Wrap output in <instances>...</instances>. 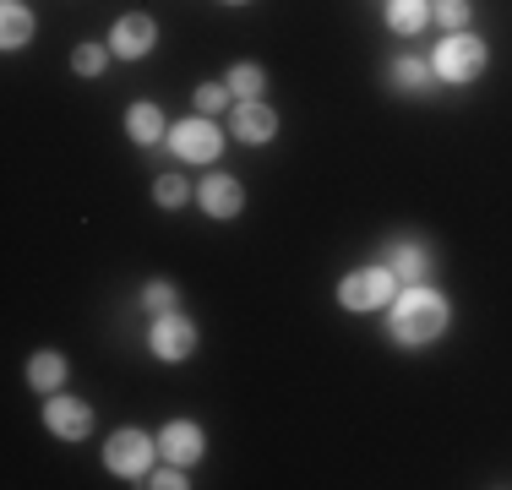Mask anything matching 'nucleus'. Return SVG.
Masks as SVG:
<instances>
[{"label":"nucleus","instance_id":"1","mask_svg":"<svg viewBox=\"0 0 512 490\" xmlns=\"http://www.w3.org/2000/svg\"><path fill=\"white\" fill-rule=\"evenodd\" d=\"M393 338L404 343V349H425L431 338L447 333V294L425 289V284H409L404 294L393 300Z\"/></svg>","mask_w":512,"mask_h":490},{"label":"nucleus","instance_id":"2","mask_svg":"<svg viewBox=\"0 0 512 490\" xmlns=\"http://www.w3.org/2000/svg\"><path fill=\"white\" fill-rule=\"evenodd\" d=\"M431 71L442 82H474L485 71V44L474 39V33H447L442 44H436V60H431Z\"/></svg>","mask_w":512,"mask_h":490},{"label":"nucleus","instance_id":"3","mask_svg":"<svg viewBox=\"0 0 512 490\" xmlns=\"http://www.w3.org/2000/svg\"><path fill=\"white\" fill-rule=\"evenodd\" d=\"M393 267H360V273H349L344 284H338V300L349 305V311H376V305H393Z\"/></svg>","mask_w":512,"mask_h":490},{"label":"nucleus","instance_id":"4","mask_svg":"<svg viewBox=\"0 0 512 490\" xmlns=\"http://www.w3.org/2000/svg\"><path fill=\"white\" fill-rule=\"evenodd\" d=\"M169 147H175L186 164H213L224 137H218L213 115H197V120H180V126H169Z\"/></svg>","mask_w":512,"mask_h":490},{"label":"nucleus","instance_id":"5","mask_svg":"<svg viewBox=\"0 0 512 490\" xmlns=\"http://www.w3.org/2000/svg\"><path fill=\"white\" fill-rule=\"evenodd\" d=\"M148 343H153V354H158L164 365H180L191 349H197V327H191L186 316L164 311V316L153 322V338H148Z\"/></svg>","mask_w":512,"mask_h":490},{"label":"nucleus","instance_id":"6","mask_svg":"<svg viewBox=\"0 0 512 490\" xmlns=\"http://www.w3.org/2000/svg\"><path fill=\"white\" fill-rule=\"evenodd\" d=\"M44 425H50V436H60V441H82V436L93 431V409L82 398L55 392V398L44 403Z\"/></svg>","mask_w":512,"mask_h":490},{"label":"nucleus","instance_id":"7","mask_svg":"<svg viewBox=\"0 0 512 490\" xmlns=\"http://www.w3.org/2000/svg\"><path fill=\"white\" fill-rule=\"evenodd\" d=\"M104 463L115 474H148L153 469V436H142V431H115L109 436V447H104Z\"/></svg>","mask_w":512,"mask_h":490},{"label":"nucleus","instance_id":"8","mask_svg":"<svg viewBox=\"0 0 512 490\" xmlns=\"http://www.w3.org/2000/svg\"><path fill=\"white\" fill-rule=\"evenodd\" d=\"M158 39V28H153V17H142V11H131V17H120L115 28H109V49H115L120 60H142L153 49Z\"/></svg>","mask_w":512,"mask_h":490},{"label":"nucleus","instance_id":"9","mask_svg":"<svg viewBox=\"0 0 512 490\" xmlns=\"http://www.w3.org/2000/svg\"><path fill=\"white\" fill-rule=\"evenodd\" d=\"M197 202H202L207 218H235L240 207H246V186H240L235 175H207L202 191H197Z\"/></svg>","mask_w":512,"mask_h":490},{"label":"nucleus","instance_id":"10","mask_svg":"<svg viewBox=\"0 0 512 490\" xmlns=\"http://www.w3.org/2000/svg\"><path fill=\"white\" fill-rule=\"evenodd\" d=\"M207 452V436H202V425L197 420H169L164 425V458L169 463H180V469H186V463H197Z\"/></svg>","mask_w":512,"mask_h":490},{"label":"nucleus","instance_id":"11","mask_svg":"<svg viewBox=\"0 0 512 490\" xmlns=\"http://www.w3.org/2000/svg\"><path fill=\"white\" fill-rule=\"evenodd\" d=\"M273 131H278V115L267 104H256V98H240V109H235V137L246 142V147H262V142H273Z\"/></svg>","mask_w":512,"mask_h":490},{"label":"nucleus","instance_id":"12","mask_svg":"<svg viewBox=\"0 0 512 490\" xmlns=\"http://www.w3.org/2000/svg\"><path fill=\"white\" fill-rule=\"evenodd\" d=\"M425 273H431L425 245L420 240H398L393 245V278H404V284H425Z\"/></svg>","mask_w":512,"mask_h":490},{"label":"nucleus","instance_id":"13","mask_svg":"<svg viewBox=\"0 0 512 490\" xmlns=\"http://www.w3.org/2000/svg\"><path fill=\"white\" fill-rule=\"evenodd\" d=\"M28 39H33V11L22 6V0H6V11H0V44L22 49Z\"/></svg>","mask_w":512,"mask_h":490},{"label":"nucleus","instance_id":"14","mask_svg":"<svg viewBox=\"0 0 512 490\" xmlns=\"http://www.w3.org/2000/svg\"><path fill=\"white\" fill-rule=\"evenodd\" d=\"M126 131H131V137H137L142 147H153L158 137H164V109H158V104H131Z\"/></svg>","mask_w":512,"mask_h":490},{"label":"nucleus","instance_id":"15","mask_svg":"<svg viewBox=\"0 0 512 490\" xmlns=\"http://www.w3.org/2000/svg\"><path fill=\"white\" fill-rule=\"evenodd\" d=\"M28 382H33V392H60V382H66V360H60V354H33Z\"/></svg>","mask_w":512,"mask_h":490},{"label":"nucleus","instance_id":"16","mask_svg":"<svg viewBox=\"0 0 512 490\" xmlns=\"http://www.w3.org/2000/svg\"><path fill=\"white\" fill-rule=\"evenodd\" d=\"M425 17H431L425 0H393V6H387V28H393V33H420Z\"/></svg>","mask_w":512,"mask_h":490},{"label":"nucleus","instance_id":"17","mask_svg":"<svg viewBox=\"0 0 512 490\" xmlns=\"http://www.w3.org/2000/svg\"><path fill=\"white\" fill-rule=\"evenodd\" d=\"M224 88L235 93V98H256V93L267 88V71H262V66H235V71H229Z\"/></svg>","mask_w":512,"mask_h":490},{"label":"nucleus","instance_id":"18","mask_svg":"<svg viewBox=\"0 0 512 490\" xmlns=\"http://www.w3.org/2000/svg\"><path fill=\"white\" fill-rule=\"evenodd\" d=\"M431 77H436V71L425 66V60H414V55H404V60L393 66V82H398V88H409V93H420Z\"/></svg>","mask_w":512,"mask_h":490},{"label":"nucleus","instance_id":"19","mask_svg":"<svg viewBox=\"0 0 512 490\" xmlns=\"http://www.w3.org/2000/svg\"><path fill=\"white\" fill-rule=\"evenodd\" d=\"M186 196H191V186H186L180 175H158V180H153V202H158V207H180Z\"/></svg>","mask_w":512,"mask_h":490},{"label":"nucleus","instance_id":"20","mask_svg":"<svg viewBox=\"0 0 512 490\" xmlns=\"http://www.w3.org/2000/svg\"><path fill=\"white\" fill-rule=\"evenodd\" d=\"M436 22H442L447 33H463V22H469V0H436V11H431Z\"/></svg>","mask_w":512,"mask_h":490},{"label":"nucleus","instance_id":"21","mask_svg":"<svg viewBox=\"0 0 512 490\" xmlns=\"http://www.w3.org/2000/svg\"><path fill=\"white\" fill-rule=\"evenodd\" d=\"M142 305H148L153 316H164V311H175V305H180V289L175 284H148V289H142Z\"/></svg>","mask_w":512,"mask_h":490},{"label":"nucleus","instance_id":"22","mask_svg":"<svg viewBox=\"0 0 512 490\" xmlns=\"http://www.w3.org/2000/svg\"><path fill=\"white\" fill-rule=\"evenodd\" d=\"M109 55H115V49H104V44H77V71L82 77H99Z\"/></svg>","mask_w":512,"mask_h":490},{"label":"nucleus","instance_id":"23","mask_svg":"<svg viewBox=\"0 0 512 490\" xmlns=\"http://www.w3.org/2000/svg\"><path fill=\"white\" fill-rule=\"evenodd\" d=\"M224 104H229V88H218V82H202V88H197V109H202V115H218Z\"/></svg>","mask_w":512,"mask_h":490},{"label":"nucleus","instance_id":"24","mask_svg":"<svg viewBox=\"0 0 512 490\" xmlns=\"http://www.w3.org/2000/svg\"><path fill=\"white\" fill-rule=\"evenodd\" d=\"M148 485H153V490H186V474H180V463H175V469H158Z\"/></svg>","mask_w":512,"mask_h":490},{"label":"nucleus","instance_id":"25","mask_svg":"<svg viewBox=\"0 0 512 490\" xmlns=\"http://www.w3.org/2000/svg\"><path fill=\"white\" fill-rule=\"evenodd\" d=\"M229 6H246V0H229Z\"/></svg>","mask_w":512,"mask_h":490}]
</instances>
